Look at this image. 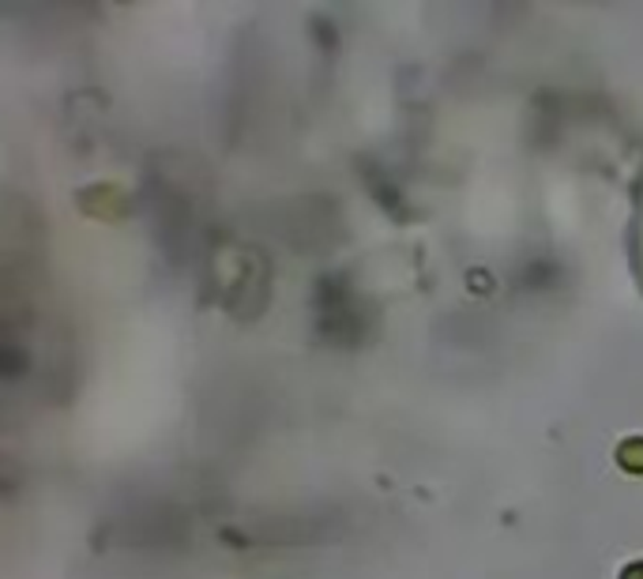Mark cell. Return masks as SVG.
Returning a JSON list of instances; mask_svg holds the SVG:
<instances>
[{"mask_svg": "<svg viewBox=\"0 0 643 579\" xmlns=\"http://www.w3.org/2000/svg\"><path fill=\"white\" fill-rule=\"evenodd\" d=\"M621 579H643V565H632V568H624V576Z\"/></svg>", "mask_w": 643, "mask_h": 579, "instance_id": "6da1fadb", "label": "cell"}]
</instances>
